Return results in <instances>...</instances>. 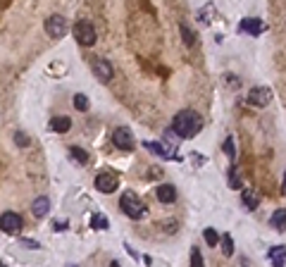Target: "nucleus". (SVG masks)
Here are the masks:
<instances>
[{"label":"nucleus","instance_id":"f257e3e1","mask_svg":"<svg viewBox=\"0 0 286 267\" xmlns=\"http://www.w3.org/2000/svg\"><path fill=\"white\" fill-rule=\"evenodd\" d=\"M172 126L179 134V139H193L198 131L203 129V122H200V117L193 110H181V112H177V117L172 120Z\"/></svg>","mask_w":286,"mask_h":267},{"label":"nucleus","instance_id":"f03ea898","mask_svg":"<svg viewBox=\"0 0 286 267\" xmlns=\"http://www.w3.org/2000/svg\"><path fill=\"white\" fill-rule=\"evenodd\" d=\"M119 208H122V213H124L126 217H131V219H141L143 215H145V205L139 200V196H136L134 191H124V194H122Z\"/></svg>","mask_w":286,"mask_h":267},{"label":"nucleus","instance_id":"7ed1b4c3","mask_svg":"<svg viewBox=\"0 0 286 267\" xmlns=\"http://www.w3.org/2000/svg\"><path fill=\"white\" fill-rule=\"evenodd\" d=\"M72 34L76 36V41L81 43V46H93L95 43V29H93V24L86 22V19H81V22H76L74 24V29H72Z\"/></svg>","mask_w":286,"mask_h":267},{"label":"nucleus","instance_id":"20e7f679","mask_svg":"<svg viewBox=\"0 0 286 267\" xmlns=\"http://www.w3.org/2000/svg\"><path fill=\"white\" fill-rule=\"evenodd\" d=\"M117 186H119V179H117L115 172H110V170L100 172V174L95 177V189H98L100 194H115Z\"/></svg>","mask_w":286,"mask_h":267},{"label":"nucleus","instance_id":"39448f33","mask_svg":"<svg viewBox=\"0 0 286 267\" xmlns=\"http://www.w3.org/2000/svg\"><path fill=\"white\" fill-rule=\"evenodd\" d=\"M43 26H46V34L53 36V38H62V36L67 34V22H65L62 15H53V17H48Z\"/></svg>","mask_w":286,"mask_h":267},{"label":"nucleus","instance_id":"423d86ee","mask_svg":"<svg viewBox=\"0 0 286 267\" xmlns=\"http://www.w3.org/2000/svg\"><path fill=\"white\" fill-rule=\"evenodd\" d=\"M272 100V91L267 89V86H255V89H250V93H248V103L253 107H265Z\"/></svg>","mask_w":286,"mask_h":267},{"label":"nucleus","instance_id":"0eeeda50","mask_svg":"<svg viewBox=\"0 0 286 267\" xmlns=\"http://www.w3.org/2000/svg\"><path fill=\"white\" fill-rule=\"evenodd\" d=\"M112 143H115L117 148H122V150H131V148H134V136H131L129 129L119 126V129L112 134Z\"/></svg>","mask_w":286,"mask_h":267},{"label":"nucleus","instance_id":"6e6552de","mask_svg":"<svg viewBox=\"0 0 286 267\" xmlns=\"http://www.w3.org/2000/svg\"><path fill=\"white\" fill-rule=\"evenodd\" d=\"M0 224H2V232L5 234H19V229H22V217L17 213H5Z\"/></svg>","mask_w":286,"mask_h":267},{"label":"nucleus","instance_id":"1a4fd4ad","mask_svg":"<svg viewBox=\"0 0 286 267\" xmlns=\"http://www.w3.org/2000/svg\"><path fill=\"white\" fill-rule=\"evenodd\" d=\"M262 29H265V24H262L258 17H246V19H241V24H238V31L250 34V36H258Z\"/></svg>","mask_w":286,"mask_h":267},{"label":"nucleus","instance_id":"9d476101","mask_svg":"<svg viewBox=\"0 0 286 267\" xmlns=\"http://www.w3.org/2000/svg\"><path fill=\"white\" fill-rule=\"evenodd\" d=\"M93 72H95V76H98L100 81H110V79H112V65H110L107 60H95V62H93Z\"/></svg>","mask_w":286,"mask_h":267},{"label":"nucleus","instance_id":"9b49d317","mask_svg":"<svg viewBox=\"0 0 286 267\" xmlns=\"http://www.w3.org/2000/svg\"><path fill=\"white\" fill-rule=\"evenodd\" d=\"M155 194H158V200H160V203H174V200H177V189H174L172 184H160Z\"/></svg>","mask_w":286,"mask_h":267},{"label":"nucleus","instance_id":"f8f14e48","mask_svg":"<svg viewBox=\"0 0 286 267\" xmlns=\"http://www.w3.org/2000/svg\"><path fill=\"white\" fill-rule=\"evenodd\" d=\"M48 210H50V200L46 196H38L34 200V205H31V213H34V217H46L48 215Z\"/></svg>","mask_w":286,"mask_h":267},{"label":"nucleus","instance_id":"ddd939ff","mask_svg":"<svg viewBox=\"0 0 286 267\" xmlns=\"http://www.w3.org/2000/svg\"><path fill=\"white\" fill-rule=\"evenodd\" d=\"M241 200H243V205H246L248 210H255L258 203H260V196H258L255 189H243V191H241Z\"/></svg>","mask_w":286,"mask_h":267},{"label":"nucleus","instance_id":"4468645a","mask_svg":"<svg viewBox=\"0 0 286 267\" xmlns=\"http://www.w3.org/2000/svg\"><path fill=\"white\" fill-rule=\"evenodd\" d=\"M269 224L274 227V229H279V232H286V208H279L277 213L269 217Z\"/></svg>","mask_w":286,"mask_h":267},{"label":"nucleus","instance_id":"2eb2a0df","mask_svg":"<svg viewBox=\"0 0 286 267\" xmlns=\"http://www.w3.org/2000/svg\"><path fill=\"white\" fill-rule=\"evenodd\" d=\"M70 126H72L70 117H53V120H50V129H53V131H57V134L70 131Z\"/></svg>","mask_w":286,"mask_h":267},{"label":"nucleus","instance_id":"dca6fc26","mask_svg":"<svg viewBox=\"0 0 286 267\" xmlns=\"http://www.w3.org/2000/svg\"><path fill=\"white\" fill-rule=\"evenodd\" d=\"M269 258L274 260V265L284 267L286 265V246H277V248L269 250Z\"/></svg>","mask_w":286,"mask_h":267},{"label":"nucleus","instance_id":"f3484780","mask_svg":"<svg viewBox=\"0 0 286 267\" xmlns=\"http://www.w3.org/2000/svg\"><path fill=\"white\" fill-rule=\"evenodd\" d=\"M70 155L76 162H79V165H86V162H89V153H86L84 148H79V146H72V148H70Z\"/></svg>","mask_w":286,"mask_h":267},{"label":"nucleus","instance_id":"a211bd4d","mask_svg":"<svg viewBox=\"0 0 286 267\" xmlns=\"http://www.w3.org/2000/svg\"><path fill=\"white\" fill-rule=\"evenodd\" d=\"M107 224H110V222H107V217L103 213H95L91 217V227H93V229H107Z\"/></svg>","mask_w":286,"mask_h":267},{"label":"nucleus","instance_id":"6ab92c4d","mask_svg":"<svg viewBox=\"0 0 286 267\" xmlns=\"http://www.w3.org/2000/svg\"><path fill=\"white\" fill-rule=\"evenodd\" d=\"M222 253L229 258V255H234V239L229 236V234H224L222 236Z\"/></svg>","mask_w":286,"mask_h":267},{"label":"nucleus","instance_id":"aec40b11","mask_svg":"<svg viewBox=\"0 0 286 267\" xmlns=\"http://www.w3.org/2000/svg\"><path fill=\"white\" fill-rule=\"evenodd\" d=\"M203 236H205V243H208V246H217V243H219V234L214 232V229H210V227L203 232Z\"/></svg>","mask_w":286,"mask_h":267},{"label":"nucleus","instance_id":"412c9836","mask_svg":"<svg viewBox=\"0 0 286 267\" xmlns=\"http://www.w3.org/2000/svg\"><path fill=\"white\" fill-rule=\"evenodd\" d=\"M74 107H76V110H86V107H89V98L81 96V93H76V96H74Z\"/></svg>","mask_w":286,"mask_h":267},{"label":"nucleus","instance_id":"4be33fe9","mask_svg":"<svg viewBox=\"0 0 286 267\" xmlns=\"http://www.w3.org/2000/svg\"><path fill=\"white\" fill-rule=\"evenodd\" d=\"M181 36H184V43H186V46H193V31H191L186 24H181Z\"/></svg>","mask_w":286,"mask_h":267},{"label":"nucleus","instance_id":"5701e85b","mask_svg":"<svg viewBox=\"0 0 286 267\" xmlns=\"http://www.w3.org/2000/svg\"><path fill=\"white\" fill-rule=\"evenodd\" d=\"M224 153H227V158H229V160H234V158H236V150H234V139H232V136L224 141Z\"/></svg>","mask_w":286,"mask_h":267},{"label":"nucleus","instance_id":"b1692460","mask_svg":"<svg viewBox=\"0 0 286 267\" xmlns=\"http://www.w3.org/2000/svg\"><path fill=\"white\" fill-rule=\"evenodd\" d=\"M229 186H232V189H238V186H241V177L236 174V167L229 170Z\"/></svg>","mask_w":286,"mask_h":267},{"label":"nucleus","instance_id":"393cba45","mask_svg":"<svg viewBox=\"0 0 286 267\" xmlns=\"http://www.w3.org/2000/svg\"><path fill=\"white\" fill-rule=\"evenodd\" d=\"M191 265H193V267H200V265H203V255H200V248H193V250H191Z\"/></svg>","mask_w":286,"mask_h":267},{"label":"nucleus","instance_id":"a878e982","mask_svg":"<svg viewBox=\"0 0 286 267\" xmlns=\"http://www.w3.org/2000/svg\"><path fill=\"white\" fill-rule=\"evenodd\" d=\"M19 243H22V246H26V248H41V246H38V241H34V239H22Z\"/></svg>","mask_w":286,"mask_h":267},{"label":"nucleus","instance_id":"bb28decb","mask_svg":"<svg viewBox=\"0 0 286 267\" xmlns=\"http://www.w3.org/2000/svg\"><path fill=\"white\" fill-rule=\"evenodd\" d=\"M15 141H17V146H29V139H26L22 131H17V134H15Z\"/></svg>","mask_w":286,"mask_h":267},{"label":"nucleus","instance_id":"cd10ccee","mask_svg":"<svg viewBox=\"0 0 286 267\" xmlns=\"http://www.w3.org/2000/svg\"><path fill=\"white\" fill-rule=\"evenodd\" d=\"M55 229H57V232H65L67 224H65V222H55Z\"/></svg>","mask_w":286,"mask_h":267},{"label":"nucleus","instance_id":"c85d7f7f","mask_svg":"<svg viewBox=\"0 0 286 267\" xmlns=\"http://www.w3.org/2000/svg\"><path fill=\"white\" fill-rule=\"evenodd\" d=\"M282 189H284V194H286V172H284V181H282Z\"/></svg>","mask_w":286,"mask_h":267}]
</instances>
